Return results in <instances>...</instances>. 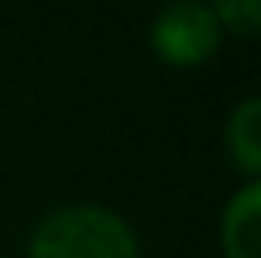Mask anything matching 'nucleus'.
Here are the masks:
<instances>
[{"instance_id": "nucleus-1", "label": "nucleus", "mask_w": 261, "mask_h": 258, "mask_svg": "<svg viewBox=\"0 0 261 258\" xmlns=\"http://www.w3.org/2000/svg\"><path fill=\"white\" fill-rule=\"evenodd\" d=\"M27 258H140V247L118 213L102 205H68L34 228Z\"/></svg>"}, {"instance_id": "nucleus-2", "label": "nucleus", "mask_w": 261, "mask_h": 258, "mask_svg": "<svg viewBox=\"0 0 261 258\" xmlns=\"http://www.w3.org/2000/svg\"><path fill=\"white\" fill-rule=\"evenodd\" d=\"M220 19L204 0H170L151 23V50L174 68H193L220 46Z\"/></svg>"}, {"instance_id": "nucleus-3", "label": "nucleus", "mask_w": 261, "mask_h": 258, "mask_svg": "<svg viewBox=\"0 0 261 258\" xmlns=\"http://www.w3.org/2000/svg\"><path fill=\"white\" fill-rule=\"evenodd\" d=\"M220 239L227 258H261V179L242 186L227 201Z\"/></svg>"}, {"instance_id": "nucleus-4", "label": "nucleus", "mask_w": 261, "mask_h": 258, "mask_svg": "<svg viewBox=\"0 0 261 258\" xmlns=\"http://www.w3.org/2000/svg\"><path fill=\"white\" fill-rule=\"evenodd\" d=\"M227 152L250 175H261V99H246L227 118Z\"/></svg>"}, {"instance_id": "nucleus-5", "label": "nucleus", "mask_w": 261, "mask_h": 258, "mask_svg": "<svg viewBox=\"0 0 261 258\" xmlns=\"http://www.w3.org/2000/svg\"><path fill=\"white\" fill-rule=\"evenodd\" d=\"M212 12L220 27L246 34V31H261V0H212Z\"/></svg>"}]
</instances>
